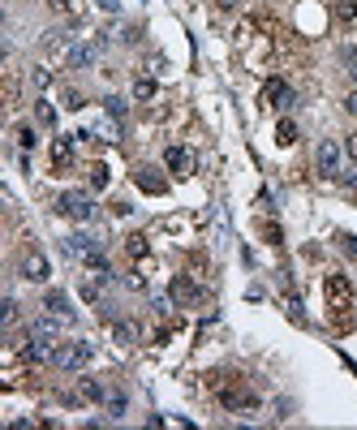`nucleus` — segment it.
<instances>
[{
  "mask_svg": "<svg viewBox=\"0 0 357 430\" xmlns=\"http://www.w3.org/2000/svg\"><path fill=\"white\" fill-rule=\"evenodd\" d=\"M18 147H22V151L35 147V130H30V125H18Z\"/></svg>",
  "mask_w": 357,
  "mask_h": 430,
  "instance_id": "obj_23",
  "label": "nucleus"
},
{
  "mask_svg": "<svg viewBox=\"0 0 357 430\" xmlns=\"http://www.w3.org/2000/svg\"><path fill=\"white\" fill-rule=\"evenodd\" d=\"M297 138H301V134H297L293 121H280V125H275V142H280V147H293Z\"/></svg>",
  "mask_w": 357,
  "mask_h": 430,
  "instance_id": "obj_15",
  "label": "nucleus"
},
{
  "mask_svg": "<svg viewBox=\"0 0 357 430\" xmlns=\"http://www.w3.org/2000/svg\"><path fill=\"white\" fill-rule=\"evenodd\" d=\"M78 401H108V392H104V383L100 379H78Z\"/></svg>",
  "mask_w": 357,
  "mask_h": 430,
  "instance_id": "obj_13",
  "label": "nucleus"
},
{
  "mask_svg": "<svg viewBox=\"0 0 357 430\" xmlns=\"http://www.w3.org/2000/svg\"><path fill=\"white\" fill-rule=\"evenodd\" d=\"M172 301H176V306H189V301H198V284H194L189 276H176V280H172Z\"/></svg>",
  "mask_w": 357,
  "mask_h": 430,
  "instance_id": "obj_11",
  "label": "nucleus"
},
{
  "mask_svg": "<svg viewBox=\"0 0 357 430\" xmlns=\"http://www.w3.org/2000/svg\"><path fill=\"white\" fill-rule=\"evenodd\" d=\"M60 215H69V219H78V224H87V219L95 215V206H91L87 194H65V198H60Z\"/></svg>",
  "mask_w": 357,
  "mask_h": 430,
  "instance_id": "obj_7",
  "label": "nucleus"
},
{
  "mask_svg": "<svg viewBox=\"0 0 357 430\" xmlns=\"http://www.w3.org/2000/svg\"><path fill=\"white\" fill-rule=\"evenodd\" d=\"M314 168H319V177H340V142H332V138L319 142L314 147Z\"/></svg>",
  "mask_w": 357,
  "mask_h": 430,
  "instance_id": "obj_4",
  "label": "nucleus"
},
{
  "mask_svg": "<svg viewBox=\"0 0 357 430\" xmlns=\"http://www.w3.org/2000/svg\"><path fill=\"white\" fill-rule=\"evenodd\" d=\"M345 108H349V112L357 117V91H349V99H345Z\"/></svg>",
  "mask_w": 357,
  "mask_h": 430,
  "instance_id": "obj_29",
  "label": "nucleus"
},
{
  "mask_svg": "<svg viewBox=\"0 0 357 430\" xmlns=\"http://www.w3.org/2000/svg\"><path fill=\"white\" fill-rule=\"evenodd\" d=\"M73 155H78L73 138H52V168H56V172L69 168V164H73Z\"/></svg>",
  "mask_w": 357,
  "mask_h": 430,
  "instance_id": "obj_9",
  "label": "nucleus"
},
{
  "mask_svg": "<svg viewBox=\"0 0 357 430\" xmlns=\"http://www.w3.org/2000/svg\"><path fill=\"white\" fill-rule=\"evenodd\" d=\"M345 185H349V189H357V168H353V172H345Z\"/></svg>",
  "mask_w": 357,
  "mask_h": 430,
  "instance_id": "obj_30",
  "label": "nucleus"
},
{
  "mask_svg": "<svg viewBox=\"0 0 357 430\" xmlns=\"http://www.w3.org/2000/svg\"><path fill=\"white\" fill-rule=\"evenodd\" d=\"M47 82H52V69H43V65H39L35 73H30V86H35V91H43Z\"/></svg>",
  "mask_w": 357,
  "mask_h": 430,
  "instance_id": "obj_21",
  "label": "nucleus"
},
{
  "mask_svg": "<svg viewBox=\"0 0 357 430\" xmlns=\"http://www.w3.org/2000/svg\"><path fill=\"white\" fill-rule=\"evenodd\" d=\"M340 246H345V250L353 254V259H357V237H340Z\"/></svg>",
  "mask_w": 357,
  "mask_h": 430,
  "instance_id": "obj_28",
  "label": "nucleus"
},
{
  "mask_svg": "<svg viewBox=\"0 0 357 430\" xmlns=\"http://www.w3.org/2000/svg\"><path fill=\"white\" fill-rule=\"evenodd\" d=\"M0 318H5V327L18 323V301H13V297H5V310H0Z\"/></svg>",
  "mask_w": 357,
  "mask_h": 430,
  "instance_id": "obj_20",
  "label": "nucleus"
},
{
  "mask_svg": "<svg viewBox=\"0 0 357 430\" xmlns=\"http://www.w3.org/2000/svg\"><path fill=\"white\" fill-rule=\"evenodd\" d=\"M22 280H30V284H39V280H47V259L39 250H30L26 259H22Z\"/></svg>",
  "mask_w": 357,
  "mask_h": 430,
  "instance_id": "obj_8",
  "label": "nucleus"
},
{
  "mask_svg": "<svg viewBox=\"0 0 357 430\" xmlns=\"http://www.w3.org/2000/svg\"><path fill=\"white\" fill-rule=\"evenodd\" d=\"M91 185H95V189H104V185H108V168H104V164H95V168H91Z\"/></svg>",
  "mask_w": 357,
  "mask_h": 430,
  "instance_id": "obj_25",
  "label": "nucleus"
},
{
  "mask_svg": "<svg viewBox=\"0 0 357 430\" xmlns=\"http://www.w3.org/2000/svg\"><path fill=\"white\" fill-rule=\"evenodd\" d=\"M134 181H138V189H147V194H164V189H168V181L159 177L155 168H147V164H142V168L134 172Z\"/></svg>",
  "mask_w": 357,
  "mask_h": 430,
  "instance_id": "obj_10",
  "label": "nucleus"
},
{
  "mask_svg": "<svg viewBox=\"0 0 357 430\" xmlns=\"http://www.w3.org/2000/svg\"><path fill=\"white\" fill-rule=\"evenodd\" d=\"M87 99H82V91H73V86H65V108H73V112H78V108H82Z\"/></svg>",
  "mask_w": 357,
  "mask_h": 430,
  "instance_id": "obj_24",
  "label": "nucleus"
},
{
  "mask_svg": "<svg viewBox=\"0 0 357 430\" xmlns=\"http://www.w3.org/2000/svg\"><path fill=\"white\" fill-rule=\"evenodd\" d=\"M47 5H52V9H60V13H65V9H69V0H47Z\"/></svg>",
  "mask_w": 357,
  "mask_h": 430,
  "instance_id": "obj_31",
  "label": "nucleus"
},
{
  "mask_svg": "<svg viewBox=\"0 0 357 430\" xmlns=\"http://www.w3.org/2000/svg\"><path fill=\"white\" fill-rule=\"evenodd\" d=\"M134 99H138V104L155 99V77H147V73H142V77H134Z\"/></svg>",
  "mask_w": 357,
  "mask_h": 430,
  "instance_id": "obj_14",
  "label": "nucleus"
},
{
  "mask_svg": "<svg viewBox=\"0 0 357 430\" xmlns=\"http://www.w3.org/2000/svg\"><path fill=\"white\" fill-rule=\"evenodd\" d=\"M345 155L353 159V164H357V134H349V138H345Z\"/></svg>",
  "mask_w": 357,
  "mask_h": 430,
  "instance_id": "obj_27",
  "label": "nucleus"
},
{
  "mask_svg": "<svg viewBox=\"0 0 357 430\" xmlns=\"http://www.w3.org/2000/svg\"><path fill=\"white\" fill-rule=\"evenodd\" d=\"M164 164L172 177H194V151L189 147H168L164 151Z\"/></svg>",
  "mask_w": 357,
  "mask_h": 430,
  "instance_id": "obj_5",
  "label": "nucleus"
},
{
  "mask_svg": "<svg viewBox=\"0 0 357 430\" xmlns=\"http://www.w3.org/2000/svg\"><path fill=\"white\" fill-rule=\"evenodd\" d=\"M263 108H275V112H284V108H293V86L288 82H267V91H263Z\"/></svg>",
  "mask_w": 357,
  "mask_h": 430,
  "instance_id": "obj_6",
  "label": "nucleus"
},
{
  "mask_svg": "<svg viewBox=\"0 0 357 430\" xmlns=\"http://www.w3.org/2000/svg\"><path fill=\"white\" fill-rule=\"evenodd\" d=\"M43 310H47V314H56V318H73V306H69V297H65V293H56V289L43 297Z\"/></svg>",
  "mask_w": 357,
  "mask_h": 430,
  "instance_id": "obj_12",
  "label": "nucleus"
},
{
  "mask_svg": "<svg viewBox=\"0 0 357 430\" xmlns=\"http://www.w3.org/2000/svg\"><path fill=\"white\" fill-rule=\"evenodd\" d=\"M336 18L345 26H353L357 22V0H336Z\"/></svg>",
  "mask_w": 357,
  "mask_h": 430,
  "instance_id": "obj_16",
  "label": "nucleus"
},
{
  "mask_svg": "<svg viewBox=\"0 0 357 430\" xmlns=\"http://www.w3.org/2000/svg\"><path fill=\"white\" fill-rule=\"evenodd\" d=\"M108 409H112V418H121V413H125V396H121V392L108 396Z\"/></svg>",
  "mask_w": 357,
  "mask_h": 430,
  "instance_id": "obj_26",
  "label": "nucleus"
},
{
  "mask_svg": "<svg viewBox=\"0 0 357 430\" xmlns=\"http://www.w3.org/2000/svg\"><path fill=\"white\" fill-rule=\"evenodd\" d=\"M104 104H108V117L121 125V121H125V112H129V108H125V99H117V95H112V99H104Z\"/></svg>",
  "mask_w": 357,
  "mask_h": 430,
  "instance_id": "obj_19",
  "label": "nucleus"
},
{
  "mask_svg": "<svg viewBox=\"0 0 357 430\" xmlns=\"http://www.w3.org/2000/svg\"><path fill=\"white\" fill-rule=\"evenodd\" d=\"M323 293H327V306L336 314V323L340 327H349V310H353V280L349 276H340L332 272L327 280H323Z\"/></svg>",
  "mask_w": 357,
  "mask_h": 430,
  "instance_id": "obj_2",
  "label": "nucleus"
},
{
  "mask_svg": "<svg viewBox=\"0 0 357 430\" xmlns=\"http://www.w3.org/2000/svg\"><path fill=\"white\" fill-rule=\"evenodd\" d=\"M112 336H117V344H134V327H129V323H117V327H112Z\"/></svg>",
  "mask_w": 357,
  "mask_h": 430,
  "instance_id": "obj_22",
  "label": "nucleus"
},
{
  "mask_svg": "<svg viewBox=\"0 0 357 430\" xmlns=\"http://www.w3.org/2000/svg\"><path fill=\"white\" fill-rule=\"evenodd\" d=\"M52 361L60 366V370H82V366L91 361V344H82V340H73V344H56V353H52Z\"/></svg>",
  "mask_w": 357,
  "mask_h": 430,
  "instance_id": "obj_3",
  "label": "nucleus"
},
{
  "mask_svg": "<svg viewBox=\"0 0 357 430\" xmlns=\"http://www.w3.org/2000/svg\"><path fill=\"white\" fill-rule=\"evenodd\" d=\"M125 250H129V259H147V237H142V232L125 237Z\"/></svg>",
  "mask_w": 357,
  "mask_h": 430,
  "instance_id": "obj_17",
  "label": "nucleus"
},
{
  "mask_svg": "<svg viewBox=\"0 0 357 430\" xmlns=\"http://www.w3.org/2000/svg\"><path fill=\"white\" fill-rule=\"evenodd\" d=\"M35 121L43 125V130H52V125H56V112H52V108H47L43 99H35Z\"/></svg>",
  "mask_w": 357,
  "mask_h": 430,
  "instance_id": "obj_18",
  "label": "nucleus"
},
{
  "mask_svg": "<svg viewBox=\"0 0 357 430\" xmlns=\"http://www.w3.org/2000/svg\"><path fill=\"white\" fill-rule=\"evenodd\" d=\"M211 392L229 413H258V396L241 374H211Z\"/></svg>",
  "mask_w": 357,
  "mask_h": 430,
  "instance_id": "obj_1",
  "label": "nucleus"
}]
</instances>
